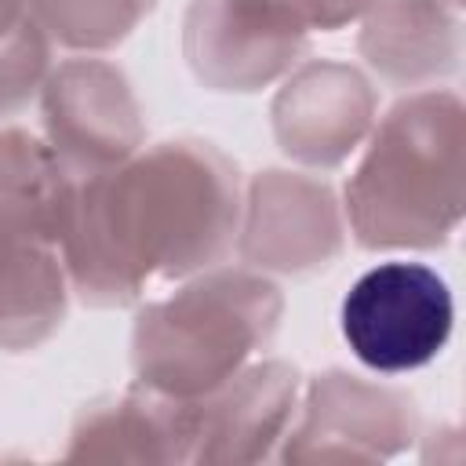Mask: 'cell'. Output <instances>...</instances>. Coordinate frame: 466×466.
Segmentation results:
<instances>
[{"instance_id": "cell-9", "label": "cell", "mask_w": 466, "mask_h": 466, "mask_svg": "<svg viewBox=\"0 0 466 466\" xmlns=\"http://www.w3.org/2000/svg\"><path fill=\"white\" fill-rule=\"evenodd\" d=\"M379 113L371 80L331 58L295 66L273 98V138L280 153L309 171L342 167L368 138Z\"/></svg>"}, {"instance_id": "cell-8", "label": "cell", "mask_w": 466, "mask_h": 466, "mask_svg": "<svg viewBox=\"0 0 466 466\" xmlns=\"http://www.w3.org/2000/svg\"><path fill=\"white\" fill-rule=\"evenodd\" d=\"M346 218L335 189L306 171H258L244 182L237 255L277 277H313L339 262Z\"/></svg>"}, {"instance_id": "cell-4", "label": "cell", "mask_w": 466, "mask_h": 466, "mask_svg": "<svg viewBox=\"0 0 466 466\" xmlns=\"http://www.w3.org/2000/svg\"><path fill=\"white\" fill-rule=\"evenodd\" d=\"M451 324L455 302L448 280L433 266L408 258L364 269L339 306L350 353L379 375H404L437 360L451 339Z\"/></svg>"}, {"instance_id": "cell-10", "label": "cell", "mask_w": 466, "mask_h": 466, "mask_svg": "<svg viewBox=\"0 0 466 466\" xmlns=\"http://www.w3.org/2000/svg\"><path fill=\"white\" fill-rule=\"evenodd\" d=\"M302 375L288 360H251L229 382L193 400V462H262L277 459L295 419Z\"/></svg>"}, {"instance_id": "cell-7", "label": "cell", "mask_w": 466, "mask_h": 466, "mask_svg": "<svg viewBox=\"0 0 466 466\" xmlns=\"http://www.w3.org/2000/svg\"><path fill=\"white\" fill-rule=\"evenodd\" d=\"M44 138L69 175H98L146 146V120L127 73L98 55L51 66L40 87Z\"/></svg>"}, {"instance_id": "cell-18", "label": "cell", "mask_w": 466, "mask_h": 466, "mask_svg": "<svg viewBox=\"0 0 466 466\" xmlns=\"http://www.w3.org/2000/svg\"><path fill=\"white\" fill-rule=\"evenodd\" d=\"M448 4H455V7H462V0H448Z\"/></svg>"}, {"instance_id": "cell-11", "label": "cell", "mask_w": 466, "mask_h": 466, "mask_svg": "<svg viewBox=\"0 0 466 466\" xmlns=\"http://www.w3.org/2000/svg\"><path fill=\"white\" fill-rule=\"evenodd\" d=\"M357 51L379 84L426 91L459 69V7L448 0H371L360 15Z\"/></svg>"}, {"instance_id": "cell-2", "label": "cell", "mask_w": 466, "mask_h": 466, "mask_svg": "<svg viewBox=\"0 0 466 466\" xmlns=\"http://www.w3.org/2000/svg\"><path fill=\"white\" fill-rule=\"evenodd\" d=\"M346 178V233L364 251H437L462 222L466 109L448 87L400 98L364 138Z\"/></svg>"}, {"instance_id": "cell-6", "label": "cell", "mask_w": 466, "mask_h": 466, "mask_svg": "<svg viewBox=\"0 0 466 466\" xmlns=\"http://www.w3.org/2000/svg\"><path fill=\"white\" fill-rule=\"evenodd\" d=\"M309 47V25L284 0H189L182 55L211 91L248 95L288 76Z\"/></svg>"}, {"instance_id": "cell-15", "label": "cell", "mask_w": 466, "mask_h": 466, "mask_svg": "<svg viewBox=\"0 0 466 466\" xmlns=\"http://www.w3.org/2000/svg\"><path fill=\"white\" fill-rule=\"evenodd\" d=\"M55 47L102 55L120 47L153 11L157 0H25Z\"/></svg>"}, {"instance_id": "cell-12", "label": "cell", "mask_w": 466, "mask_h": 466, "mask_svg": "<svg viewBox=\"0 0 466 466\" xmlns=\"http://www.w3.org/2000/svg\"><path fill=\"white\" fill-rule=\"evenodd\" d=\"M193 400L157 393L142 382L80 408L69 430L66 459L116 462H193Z\"/></svg>"}, {"instance_id": "cell-16", "label": "cell", "mask_w": 466, "mask_h": 466, "mask_svg": "<svg viewBox=\"0 0 466 466\" xmlns=\"http://www.w3.org/2000/svg\"><path fill=\"white\" fill-rule=\"evenodd\" d=\"M55 44L25 0H0V120L25 113L51 73Z\"/></svg>"}, {"instance_id": "cell-3", "label": "cell", "mask_w": 466, "mask_h": 466, "mask_svg": "<svg viewBox=\"0 0 466 466\" xmlns=\"http://www.w3.org/2000/svg\"><path fill=\"white\" fill-rule=\"evenodd\" d=\"M284 317V291L251 266H211L167 299L146 302L131 328L135 382L197 400L258 360Z\"/></svg>"}, {"instance_id": "cell-5", "label": "cell", "mask_w": 466, "mask_h": 466, "mask_svg": "<svg viewBox=\"0 0 466 466\" xmlns=\"http://www.w3.org/2000/svg\"><path fill=\"white\" fill-rule=\"evenodd\" d=\"M415 437L419 408L404 390L331 368L302 386L277 459L382 462L400 455Z\"/></svg>"}, {"instance_id": "cell-17", "label": "cell", "mask_w": 466, "mask_h": 466, "mask_svg": "<svg viewBox=\"0 0 466 466\" xmlns=\"http://www.w3.org/2000/svg\"><path fill=\"white\" fill-rule=\"evenodd\" d=\"M284 4L309 25V33H317V29L320 33H335L346 22L360 18L371 0H284Z\"/></svg>"}, {"instance_id": "cell-13", "label": "cell", "mask_w": 466, "mask_h": 466, "mask_svg": "<svg viewBox=\"0 0 466 466\" xmlns=\"http://www.w3.org/2000/svg\"><path fill=\"white\" fill-rule=\"evenodd\" d=\"M69 299L58 248L0 222V350L29 353L44 346L62 328Z\"/></svg>"}, {"instance_id": "cell-1", "label": "cell", "mask_w": 466, "mask_h": 466, "mask_svg": "<svg viewBox=\"0 0 466 466\" xmlns=\"http://www.w3.org/2000/svg\"><path fill=\"white\" fill-rule=\"evenodd\" d=\"M244 182L204 138H164L73 186L58 255L91 309H120L149 284L186 280L237 251Z\"/></svg>"}, {"instance_id": "cell-14", "label": "cell", "mask_w": 466, "mask_h": 466, "mask_svg": "<svg viewBox=\"0 0 466 466\" xmlns=\"http://www.w3.org/2000/svg\"><path fill=\"white\" fill-rule=\"evenodd\" d=\"M76 175L58 160L51 142L22 124L0 127V222L15 233L58 248Z\"/></svg>"}]
</instances>
